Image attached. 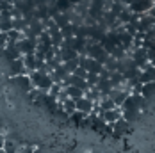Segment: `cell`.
<instances>
[{
  "label": "cell",
  "mask_w": 155,
  "mask_h": 153,
  "mask_svg": "<svg viewBox=\"0 0 155 153\" xmlns=\"http://www.w3.org/2000/svg\"><path fill=\"white\" fill-rule=\"evenodd\" d=\"M29 76H31V82H32V87H36V89H39V91H50V87L54 86V82H52V78H50V75L48 73H45V71H32V73H29Z\"/></svg>",
  "instance_id": "6da1fadb"
},
{
  "label": "cell",
  "mask_w": 155,
  "mask_h": 153,
  "mask_svg": "<svg viewBox=\"0 0 155 153\" xmlns=\"http://www.w3.org/2000/svg\"><path fill=\"white\" fill-rule=\"evenodd\" d=\"M36 45H38V41H36V39H31V37H23V39H20V41H16V46H18L21 57H23V55H32V54H36Z\"/></svg>",
  "instance_id": "7a4b0ae2"
},
{
  "label": "cell",
  "mask_w": 155,
  "mask_h": 153,
  "mask_svg": "<svg viewBox=\"0 0 155 153\" xmlns=\"http://www.w3.org/2000/svg\"><path fill=\"white\" fill-rule=\"evenodd\" d=\"M75 109H77V112H82V114L89 116L94 109V102L89 100V98H86V96H82V98L75 100Z\"/></svg>",
  "instance_id": "3957f363"
},
{
  "label": "cell",
  "mask_w": 155,
  "mask_h": 153,
  "mask_svg": "<svg viewBox=\"0 0 155 153\" xmlns=\"http://www.w3.org/2000/svg\"><path fill=\"white\" fill-rule=\"evenodd\" d=\"M128 94H130V93L125 91V89H120V87H112V91L109 93L107 96L110 98V100H112V102H114V105H116V107H121V105H123V102L127 100V96H128Z\"/></svg>",
  "instance_id": "277c9868"
},
{
  "label": "cell",
  "mask_w": 155,
  "mask_h": 153,
  "mask_svg": "<svg viewBox=\"0 0 155 153\" xmlns=\"http://www.w3.org/2000/svg\"><path fill=\"white\" fill-rule=\"evenodd\" d=\"M13 84H15L18 89H21V91H31L32 89V82H31V76L27 75H18V76H13Z\"/></svg>",
  "instance_id": "5b68a950"
},
{
  "label": "cell",
  "mask_w": 155,
  "mask_h": 153,
  "mask_svg": "<svg viewBox=\"0 0 155 153\" xmlns=\"http://www.w3.org/2000/svg\"><path fill=\"white\" fill-rule=\"evenodd\" d=\"M2 54H4L5 57H9V61H16V59L21 57V54H20V50H18V46H16L15 41H7V45L4 46Z\"/></svg>",
  "instance_id": "8992f818"
},
{
  "label": "cell",
  "mask_w": 155,
  "mask_h": 153,
  "mask_svg": "<svg viewBox=\"0 0 155 153\" xmlns=\"http://www.w3.org/2000/svg\"><path fill=\"white\" fill-rule=\"evenodd\" d=\"M100 118L107 123V125H112V123H116L118 119H121V109L116 107V109H112V110L100 112Z\"/></svg>",
  "instance_id": "52a82bcc"
},
{
  "label": "cell",
  "mask_w": 155,
  "mask_h": 153,
  "mask_svg": "<svg viewBox=\"0 0 155 153\" xmlns=\"http://www.w3.org/2000/svg\"><path fill=\"white\" fill-rule=\"evenodd\" d=\"M139 82H141V84H150V82H155V68L152 66V64H148L144 70H141Z\"/></svg>",
  "instance_id": "ba28073f"
},
{
  "label": "cell",
  "mask_w": 155,
  "mask_h": 153,
  "mask_svg": "<svg viewBox=\"0 0 155 153\" xmlns=\"http://www.w3.org/2000/svg\"><path fill=\"white\" fill-rule=\"evenodd\" d=\"M55 55H57V57H61L62 62L73 61V59H77V57H78V54L73 50V48H59Z\"/></svg>",
  "instance_id": "9c48e42d"
},
{
  "label": "cell",
  "mask_w": 155,
  "mask_h": 153,
  "mask_svg": "<svg viewBox=\"0 0 155 153\" xmlns=\"http://www.w3.org/2000/svg\"><path fill=\"white\" fill-rule=\"evenodd\" d=\"M25 66H23V57L11 61V76H18V75H25ZM29 75V73H27Z\"/></svg>",
  "instance_id": "30bf717a"
},
{
  "label": "cell",
  "mask_w": 155,
  "mask_h": 153,
  "mask_svg": "<svg viewBox=\"0 0 155 153\" xmlns=\"http://www.w3.org/2000/svg\"><path fill=\"white\" fill-rule=\"evenodd\" d=\"M96 89L102 93V96H107L109 93L112 91V84H110L109 78H100L98 84H96Z\"/></svg>",
  "instance_id": "8fae6325"
},
{
  "label": "cell",
  "mask_w": 155,
  "mask_h": 153,
  "mask_svg": "<svg viewBox=\"0 0 155 153\" xmlns=\"http://www.w3.org/2000/svg\"><path fill=\"white\" fill-rule=\"evenodd\" d=\"M36 55L32 54V55H23V66H25V71L27 73H32V71H36Z\"/></svg>",
  "instance_id": "7c38bea8"
},
{
  "label": "cell",
  "mask_w": 155,
  "mask_h": 153,
  "mask_svg": "<svg viewBox=\"0 0 155 153\" xmlns=\"http://www.w3.org/2000/svg\"><path fill=\"white\" fill-rule=\"evenodd\" d=\"M64 91H66V94H68V98H71V100H78V98L84 96V91L78 89V87H75V86H66Z\"/></svg>",
  "instance_id": "4fadbf2b"
},
{
  "label": "cell",
  "mask_w": 155,
  "mask_h": 153,
  "mask_svg": "<svg viewBox=\"0 0 155 153\" xmlns=\"http://www.w3.org/2000/svg\"><path fill=\"white\" fill-rule=\"evenodd\" d=\"M128 125H130V123L125 121L123 118H121V119H118L116 123H112V125H110V128H112L116 134H125V132L128 130Z\"/></svg>",
  "instance_id": "5bb4252c"
},
{
  "label": "cell",
  "mask_w": 155,
  "mask_h": 153,
  "mask_svg": "<svg viewBox=\"0 0 155 153\" xmlns=\"http://www.w3.org/2000/svg\"><path fill=\"white\" fill-rule=\"evenodd\" d=\"M5 153H16L18 151V144H16L15 141H11V139L5 137V142H4V148H2Z\"/></svg>",
  "instance_id": "9a60e30c"
},
{
  "label": "cell",
  "mask_w": 155,
  "mask_h": 153,
  "mask_svg": "<svg viewBox=\"0 0 155 153\" xmlns=\"http://www.w3.org/2000/svg\"><path fill=\"white\" fill-rule=\"evenodd\" d=\"M62 109H64V112H68V114H73L77 109H75V100H71V98H68V100H64L61 103Z\"/></svg>",
  "instance_id": "2e32d148"
},
{
  "label": "cell",
  "mask_w": 155,
  "mask_h": 153,
  "mask_svg": "<svg viewBox=\"0 0 155 153\" xmlns=\"http://www.w3.org/2000/svg\"><path fill=\"white\" fill-rule=\"evenodd\" d=\"M13 29V18H9V20H0V32H7Z\"/></svg>",
  "instance_id": "e0dca14e"
},
{
  "label": "cell",
  "mask_w": 155,
  "mask_h": 153,
  "mask_svg": "<svg viewBox=\"0 0 155 153\" xmlns=\"http://www.w3.org/2000/svg\"><path fill=\"white\" fill-rule=\"evenodd\" d=\"M98 80H100V76L94 75V73H87V76H86V82H87L89 87H94V86L98 84Z\"/></svg>",
  "instance_id": "ac0fdd59"
},
{
  "label": "cell",
  "mask_w": 155,
  "mask_h": 153,
  "mask_svg": "<svg viewBox=\"0 0 155 153\" xmlns=\"http://www.w3.org/2000/svg\"><path fill=\"white\" fill-rule=\"evenodd\" d=\"M71 75H75V76H78V78H84V80H86V76H87V71H86L84 68H80V66H78L77 70L71 73Z\"/></svg>",
  "instance_id": "d6986e66"
},
{
  "label": "cell",
  "mask_w": 155,
  "mask_h": 153,
  "mask_svg": "<svg viewBox=\"0 0 155 153\" xmlns=\"http://www.w3.org/2000/svg\"><path fill=\"white\" fill-rule=\"evenodd\" d=\"M7 41H9L7 39V34L5 32H0V50H4V46L7 45Z\"/></svg>",
  "instance_id": "ffe728a7"
},
{
  "label": "cell",
  "mask_w": 155,
  "mask_h": 153,
  "mask_svg": "<svg viewBox=\"0 0 155 153\" xmlns=\"http://www.w3.org/2000/svg\"><path fill=\"white\" fill-rule=\"evenodd\" d=\"M16 153H34V148H31V146H23V148H20V146H18V151Z\"/></svg>",
  "instance_id": "44dd1931"
},
{
  "label": "cell",
  "mask_w": 155,
  "mask_h": 153,
  "mask_svg": "<svg viewBox=\"0 0 155 153\" xmlns=\"http://www.w3.org/2000/svg\"><path fill=\"white\" fill-rule=\"evenodd\" d=\"M9 7H13V4H7V2H2V0H0V13H2L4 9H9Z\"/></svg>",
  "instance_id": "7402d4cb"
},
{
  "label": "cell",
  "mask_w": 155,
  "mask_h": 153,
  "mask_svg": "<svg viewBox=\"0 0 155 153\" xmlns=\"http://www.w3.org/2000/svg\"><path fill=\"white\" fill-rule=\"evenodd\" d=\"M110 2H123V0H110Z\"/></svg>",
  "instance_id": "603a6c76"
},
{
  "label": "cell",
  "mask_w": 155,
  "mask_h": 153,
  "mask_svg": "<svg viewBox=\"0 0 155 153\" xmlns=\"http://www.w3.org/2000/svg\"><path fill=\"white\" fill-rule=\"evenodd\" d=\"M0 153H5V151H4V150H2V148H0Z\"/></svg>",
  "instance_id": "cb8c5ba5"
}]
</instances>
